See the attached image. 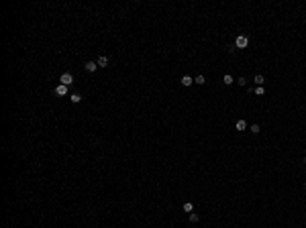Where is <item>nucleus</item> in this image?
Returning <instances> with one entry per match:
<instances>
[{"instance_id":"obj_11","label":"nucleus","mask_w":306,"mask_h":228,"mask_svg":"<svg viewBox=\"0 0 306 228\" xmlns=\"http://www.w3.org/2000/svg\"><path fill=\"white\" fill-rule=\"evenodd\" d=\"M69 100H72L74 104H78V102H82V96H80V94H72V96H69Z\"/></svg>"},{"instance_id":"obj_2","label":"nucleus","mask_w":306,"mask_h":228,"mask_svg":"<svg viewBox=\"0 0 306 228\" xmlns=\"http://www.w3.org/2000/svg\"><path fill=\"white\" fill-rule=\"evenodd\" d=\"M59 82H61L63 86H72V84H74V76H72V74H61Z\"/></svg>"},{"instance_id":"obj_15","label":"nucleus","mask_w":306,"mask_h":228,"mask_svg":"<svg viewBox=\"0 0 306 228\" xmlns=\"http://www.w3.org/2000/svg\"><path fill=\"white\" fill-rule=\"evenodd\" d=\"M251 132H255V134L259 132V124H253V126H251Z\"/></svg>"},{"instance_id":"obj_12","label":"nucleus","mask_w":306,"mask_h":228,"mask_svg":"<svg viewBox=\"0 0 306 228\" xmlns=\"http://www.w3.org/2000/svg\"><path fill=\"white\" fill-rule=\"evenodd\" d=\"M223 82H225V86H231V84H233V78H231V76H229V74H227V76H225V80H223Z\"/></svg>"},{"instance_id":"obj_16","label":"nucleus","mask_w":306,"mask_h":228,"mask_svg":"<svg viewBox=\"0 0 306 228\" xmlns=\"http://www.w3.org/2000/svg\"><path fill=\"white\" fill-rule=\"evenodd\" d=\"M237 84H239V86H245V84H247V80H245V78H239V80H237Z\"/></svg>"},{"instance_id":"obj_7","label":"nucleus","mask_w":306,"mask_h":228,"mask_svg":"<svg viewBox=\"0 0 306 228\" xmlns=\"http://www.w3.org/2000/svg\"><path fill=\"white\" fill-rule=\"evenodd\" d=\"M182 86H186V88L192 86V78H190V76H184V78H182Z\"/></svg>"},{"instance_id":"obj_6","label":"nucleus","mask_w":306,"mask_h":228,"mask_svg":"<svg viewBox=\"0 0 306 228\" xmlns=\"http://www.w3.org/2000/svg\"><path fill=\"white\" fill-rule=\"evenodd\" d=\"M235 126H237V130H245V128H247V122L241 118V120H237V124H235Z\"/></svg>"},{"instance_id":"obj_4","label":"nucleus","mask_w":306,"mask_h":228,"mask_svg":"<svg viewBox=\"0 0 306 228\" xmlns=\"http://www.w3.org/2000/svg\"><path fill=\"white\" fill-rule=\"evenodd\" d=\"M55 94H57V96H65V94H67V86L59 84V86L55 88Z\"/></svg>"},{"instance_id":"obj_1","label":"nucleus","mask_w":306,"mask_h":228,"mask_svg":"<svg viewBox=\"0 0 306 228\" xmlns=\"http://www.w3.org/2000/svg\"><path fill=\"white\" fill-rule=\"evenodd\" d=\"M247 45H249V39L245 35H239L237 39H235V47H237V49H245Z\"/></svg>"},{"instance_id":"obj_17","label":"nucleus","mask_w":306,"mask_h":228,"mask_svg":"<svg viewBox=\"0 0 306 228\" xmlns=\"http://www.w3.org/2000/svg\"><path fill=\"white\" fill-rule=\"evenodd\" d=\"M304 163H306V157H304Z\"/></svg>"},{"instance_id":"obj_10","label":"nucleus","mask_w":306,"mask_h":228,"mask_svg":"<svg viewBox=\"0 0 306 228\" xmlns=\"http://www.w3.org/2000/svg\"><path fill=\"white\" fill-rule=\"evenodd\" d=\"M253 92H255L257 96H263V94H265V90H263V86H255V90H253Z\"/></svg>"},{"instance_id":"obj_14","label":"nucleus","mask_w":306,"mask_h":228,"mask_svg":"<svg viewBox=\"0 0 306 228\" xmlns=\"http://www.w3.org/2000/svg\"><path fill=\"white\" fill-rule=\"evenodd\" d=\"M190 222H198V214L192 212V214H190Z\"/></svg>"},{"instance_id":"obj_5","label":"nucleus","mask_w":306,"mask_h":228,"mask_svg":"<svg viewBox=\"0 0 306 228\" xmlns=\"http://www.w3.org/2000/svg\"><path fill=\"white\" fill-rule=\"evenodd\" d=\"M96 63H98V67H106V65H108V57H104V55H102V57H98V61H96Z\"/></svg>"},{"instance_id":"obj_3","label":"nucleus","mask_w":306,"mask_h":228,"mask_svg":"<svg viewBox=\"0 0 306 228\" xmlns=\"http://www.w3.org/2000/svg\"><path fill=\"white\" fill-rule=\"evenodd\" d=\"M84 69H86V72H90V74H94V72L98 69V63H94V61H88V63L84 65Z\"/></svg>"},{"instance_id":"obj_13","label":"nucleus","mask_w":306,"mask_h":228,"mask_svg":"<svg viewBox=\"0 0 306 228\" xmlns=\"http://www.w3.org/2000/svg\"><path fill=\"white\" fill-rule=\"evenodd\" d=\"M194 82H196V84H200V86H202V84H204V82H206V80H204V76H196V80H194Z\"/></svg>"},{"instance_id":"obj_8","label":"nucleus","mask_w":306,"mask_h":228,"mask_svg":"<svg viewBox=\"0 0 306 228\" xmlns=\"http://www.w3.org/2000/svg\"><path fill=\"white\" fill-rule=\"evenodd\" d=\"M184 212H190V214L194 212V206H192V202H186V204H184Z\"/></svg>"},{"instance_id":"obj_9","label":"nucleus","mask_w":306,"mask_h":228,"mask_svg":"<svg viewBox=\"0 0 306 228\" xmlns=\"http://www.w3.org/2000/svg\"><path fill=\"white\" fill-rule=\"evenodd\" d=\"M253 82H255L257 86H261V84H263L265 80H263V76H261V74H255V80H253Z\"/></svg>"}]
</instances>
